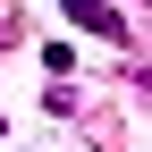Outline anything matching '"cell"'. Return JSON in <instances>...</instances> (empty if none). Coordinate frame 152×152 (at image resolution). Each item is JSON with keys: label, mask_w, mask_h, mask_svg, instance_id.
Here are the masks:
<instances>
[{"label": "cell", "mask_w": 152, "mask_h": 152, "mask_svg": "<svg viewBox=\"0 0 152 152\" xmlns=\"http://www.w3.org/2000/svg\"><path fill=\"white\" fill-rule=\"evenodd\" d=\"M59 9H68V26L102 34V42H127V17H118V0H59Z\"/></svg>", "instance_id": "obj_1"}, {"label": "cell", "mask_w": 152, "mask_h": 152, "mask_svg": "<svg viewBox=\"0 0 152 152\" xmlns=\"http://www.w3.org/2000/svg\"><path fill=\"white\" fill-rule=\"evenodd\" d=\"M144 93H152V68H144Z\"/></svg>", "instance_id": "obj_2"}]
</instances>
